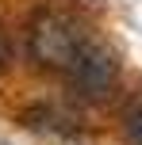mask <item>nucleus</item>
<instances>
[{
    "instance_id": "2",
    "label": "nucleus",
    "mask_w": 142,
    "mask_h": 145,
    "mask_svg": "<svg viewBox=\"0 0 142 145\" xmlns=\"http://www.w3.org/2000/svg\"><path fill=\"white\" fill-rule=\"evenodd\" d=\"M65 76H69V84H73L77 92H85V95H104L108 88L115 84V61H112V54H108L104 46H96V42L89 38V42L77 50V57L69 61Z\"/></svg>"
},
{
    "instance_id": "1",
    "label": "nucleus",
    "mask_w": 142,
    "mask_h": 145,
    "mask_svg": "<svg viewBox=\"0 0 142 145\" xmlns=\"http://www.w3.org/2000/svg\"><path fill=\"white\" fill-rule=\"evenodd\" d=\"M85 42H89V35H85L73 19L54 15V12L38 15L35 31H31V54H35L46 69H58V72L69 69V61L77 57V50H81Z\"/></svg>"
},
{
    "instance_id": "3",
    "label": "nucleus",
    "mask_w": 142,
    "mask_h": 145,
    "mask_svg": "<svg viewBox=\"0 0 142 145\" xmlns=\"http://www.w3.org/2000/svg\"><path fill=\"white\" fill-rule=\"evenodd\" d=\"M127 138L142 145V107H138V111H131V118H127Z\"/></svg>"
},
{
    "instance_id": "4",
    "label": "nucleus",
    "mask_w": 142,
    "mask_h": 145,
    "mask_svg": "<svg viewBox=\"0 0 142 145\" xmlns=\"http://www.w3.org/2000/svg\"><path fill=\"white\" fill-rule=\"evenodd\" d=\"M8 61H12V46H8L4 31H0V69H8Z\"/></svg>"
}]
</instances>
